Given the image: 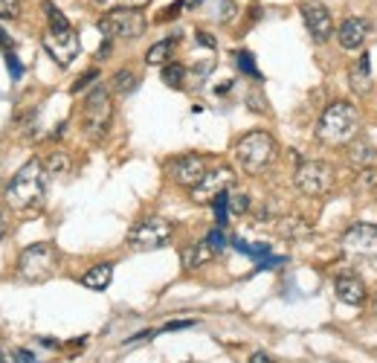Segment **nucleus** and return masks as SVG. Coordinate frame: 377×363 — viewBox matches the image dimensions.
Here are the masks:
<instances>
[{"label": "nucleus", "instance_id": "f257e3e1", "mask_svg": "<svg viewBox=\"0 0 377 363\" xmlns=\"http://www.w3.org/2000/svg\"><path fill=\"white\" fill-rule=\"evenodd\" d=\"M44 195H47V166L38 157L26 160L12 174L9 186L4 189V198H6L9 209H15V213H29V209H38L44 203Z\"/></svg>", "mask_w": 377, "mask_h": 363}, {"label": "nucleus", "instance_id": "f03ea898", "mask_svg": "<svg viewBox=\"0 0 377 363\" xmlns=\"http://www.w3.org/2000/svg\"><path fill=\"white\" fill-rule=\"evenodd\" d=\"M44 15H47V33H44V50L58 67H70L76 62V55L81 50L76 26L67 21V15L61 12L52 0H44Z\"/></svg>", "mask_w": 377, "mask_h": 363}, {"label": "nucleus", "instance_id": "7ed1b4c3", "mask_svg": "<svg viewBox=\"0 0 377 363\" xmlns=\"http://www.w3.org/2000/svg\"><path fill=\"white\" fill-rule=\"evenodd\" d=\"M357 134H360V111L349 99L331 102L322 111L320 123H317V140L322 145H337V148L339 145H349Z\"/></svg>", "mask_w": 377, "mask_h": 363}, {"label": "nucleus", "instance_id": "20e7f679", "mask_svg": "<svg viewBox=\"0 0 377 363\" xmlns=\"http://www.w3.org/2000/svg\"><path fill=\"white\" fill-rule=\"evenodd\" d=\"M232 155H235V163L241 166L244 174L259 177L267 169H273V163L278 160V143L270 131H247L235 143Z\"/></svg>", "mask_w": 377, "mask_h": 363}, {"label": "nucleus", "instance_id": "39448f33", "mask_svg": "<svg viewBox=\"0 0 377 363\" xmlns=\"http://www.w3.org/2000/svg\"><path fill=\"white\" fill-rule=\"evenodd\" d=\"M113 90L108 84H96L87 90L81 102V131L90 143H102L113 123Z\"/></svg>", "mask_w": 377, "mask_h": 363}, {"label": "nucleus", "instance_id": "423d86ee", "mask_svg": "<svg viewBox=\"0 0 377 363\" xmlns=\"http://www.w3.org/2000/svg\"><path fill=\"white\" fill-rule=\"evenodd\" d=\"M99 33L105 38H122V41H137L145 35L148 29V18L142 15V9H128V6H116V9H108L99 21Z\"/></svg>", "mask_w": 377, "mask_h": 363}, {"label": "nucleus", "instance_id": "0eeeda50", "mask_svg": "<svg viewBox=\"0 0 377 363\" xmlns=\"http://www.w3.org/2000/svg\"><path fill=\"white\" fill-rule=\"evenodd\" d=\"M337 184V169L328 160H302L293 174V186L305 198H325Z\"/></svg>", "mask_w": 377, "mask_h": 363}, {"label": "nucleus", "instance_id": "6e6552de", "mask_svg": "<svg viewBox=\"0 0 377 363\" xmlns=\"http://www.w3.org/2000/svg\"><path fill=\"white\" fill-rule=\"evenodd\" d=\"M174 235V224L163 216H148L142 221H137L128 233V247L137 253H148V250H160L166 247Z\"/></svg>", "mask_w": 377, "mask_h": 363}, {"label": "nucleus", "instance_id": "1a4fd4ad", "mask_svg": "<svg viewBox=\"0 0 377 363\" xmlns=\"http://www.w3.org/2000/svg\"><path fill=\"white\" fill-rule=\"evenodd\" d=\"M58 267V253L50 241H38V245H29L21 259H18V274L26 282H47Z\"/></svg>", "mask_w": 377, "mask_h": 363}, {"label": "nucleus", "instance_id": "9d476101", "mask_svg": "<svg viewBox=\"0 0 377 363\" xmlns=\"http://www.w3.org/2000/svg\"><path fill=\"white\" fill-rule=\"evenodd\" d=\"M235 186V169L227 163H215L206 169V174L201 177V184L188 189V198L195 203H212L218 195H224Z\"/></svg>", "mask_w": 377, "mask_h": 363}, {"label": "nucleus", "instance_id": "9b49d317", "mask_svg": "<svg viewBox=\"0 0 377 363\" xmlns=\"http://www.w3.org/2000/svg\"><path fill=\"white\" fill-rule=\"evenodd\" d=\"M339 250L349 259H377V224H351L339 238Z\"/></svg>", "mask_w": 377, "mask_h": 363}, {"label": "nucleus", "instance_id": "f8f14e48", "mask_svg": "<svg viewBox=\"0 0 377 363\" xmlns=\"http://www.w3.org/2000/svg\"><path fill=\"white\" fill-rule=\"evenodd\" d=\"M299 12H302V21H305V29L310 33V38L317 44H328L334 35V18H331L328 6L317 4V0H308V4L299 6Z\"/></svg>", "mask_w": 377, "mask_h": 363}, {"label": "nucleus", "instance_id": "ddd939ff", "mask_svg": "<svg viewBox=\"0 0 377 363\" xmlns=\"http://www.w3.org/2000/svg\"><path fill=\"white\" fill-rule=\"evenodd\" d=\"M206 169H209V163L201 155H180V157L169 160V174H171L174 184L183 186V189L198 186L201 177L206 174Z\"/></svg>", "mask_w": 377, "mask_h": 363}, {"label": "nucleus", "instance_id": "4468645a", "mask_svg": "<svg viewBox=\"0 0 377 363\" xmlns=\"http://www.w3.org/2000/svg\"><path fill=\"white\" fill-rule=\"evenodd\" d=\"M368 33H371V23H368L366 18H357V15L345 18V21L339 23V47H342V50H349V52L363 50Z\"/></svg>", "mask_w": 377, "mask_h": 363}, {"label": "nucleus", "instance_id": "2eb2a0df", "mask_svg": "<svg viewBox=\"0 0 377 363\" xmlns=\"http://www.w3.org/2000/svg\"><path fill=\"white\" fill-rule=\"evenodd\" d=\"M345 160L351 169L363 172V169H377V145L368 137H354L345 145Z\"/></svg>", "mask_w": 377, "mask_h": 363}, {"label": "nucleus", "instance_id": "dca6fc26", "mask_svg": "<svg viewBox=\"0 0 377 363\" xmlns=\"http://www.w3.org/2000/svg\"><path fill=\"white\" fill-rule=\"evenodd\" d=\"M334 294L349 308H363L368 302V291H366V285L357 277H337L334 279Z\"/></svg>", "mask_w": 377, "mask_h": 363}, {"label": "nucleus", "instance_id": "f3484780", "mask_svg": "<svg viewBox=\"0 0 377 363\" xmlns=\"http://www.w3.org/2000/svg\"><path fill=\"white\" fill-rule=\"evenodd\" d=\"M218 256V250L209 245V238H201V241H195V245H188L186 250H183V256H180V262H183V270H201V267H206L212 259Z\"/></svg>", "mask_w": 377, "mask_h": 363}, {"label": "nucleus", "instance_id": "a211bd4d", "mask_svg": "<svg viewBox=\"0 0 377 363\" xmlns=\"http://www.w3.org/2000/svg\"><path fill=\"white\" fill-rule=\"evenodd\" d=\"M349 84H351V94H354V96H368V94H371L374 82H371V58H368V52H363L357 62L351 65V70H349Z\"/></svg>", "mask_w": 377, "mask_h": 363}, {"label": "nucleus", "instance_id": "6ab92c4d", "mask_svg": "<svg viewBox=\"0 0 377 363\" xmlns=\"http://www.w3.org/2000/svg\"><path fill=\"white\" fill-rule=\"evenodd\" d=\"M140 82H142L140 70H134V67H122V70L113 73V79H111V90H113V94H119V96H131L134 90L140 87Z\"/></svg>", "mask_w": 377, "mask_h": 363}, {"label": "nucleus", "instance_id": "aec40b11", "mask_svg": "<svg viewBox=\"0 0 377 363\" xmlns=\"http://www.w3.org/2000/svg\"><path fill=\"white\" fill-rule=\"evenodd\" d=\"M276 233L281 238H288V241H299V238H308L310 235V224L296 218V216H281L276 221Z\"/></svg>", "mask_w": 377, "mask_h": 363}, {"label": "nucleus", "instance_id": "412c9836", "mask_svg": "<svg viewBox=\"0 0 377 363\" xmlns=\"http://www.w3.org/2000/svg\"><path fill=\"white\" fill-rule=\"evenodd\" d=\"M111 282H113V264L111 262H102L96 267H90L87 274L81 277V285L90 288V291H105Z\"/></svg>", "mask_w": 377, "mask_h": 363}, {"label": "nucleus", "instance_id": "4be33fe9", "mask_svg": "<svg viewBox=\"0 0 377 363\" xmlns=\"http://www.w3.org/2000/svg\"><path fill=\"white\" fill-rule=\"evenodd\" d=\"M174 47H177V38H163V41H157L154 47H148L145 52V65L151 67H166L171 62V55H174Z\"/></svg>", "mask_w": 377, "mask_h": 363}, {"label": "nucleus", "instance_id": "5701e85b", "mask_svg": "<svg viewBox=\"0 0 377 363\" xmlns=\"http://www.w3.org/2000/svg\"><path fill=\"white\" fill-rule=\"evenodd\" d=\"M44 166H47V174H52V177H64L73 172V160H70L67 151H52Z\"/></svg>", "mask_w": 377, "mask_h": 363}, {"label": "nucleus", "instance_id": "b1692460", "mask_svg": "<svg viewBox=\"0 0 377 363\" xmlns=\"http://www.w3.org/2000/svg\"><path fill=\"white\" fill-rule=\"evenodd\" d=\"M163 82L169 84V87H174V90H180V87H186V79H188V67H183L180 62H169L166 67H163Z\"/></svg>", "mask_w": 377, "mask_h": 363}, {"label": "nucleus", "instance_id": "393cba45", "mask_svg": "<svg viewBox=\"0 0 377 363\" xmlns=\"http://www.w3.org/2000/svg\"><path fill=\"white\" fill-rule=\"evenodd\" d=\"M235 62H238V70H241L244 76L261 79V73H259V67H256V58H253V52H247V50H238V52H235Z\"/></svg>", "mask_w": 377, "mask_h": 363}, {"label": "nucleus", "instance_id": "a878e982", "mask_svg": "<svg viewBox=\"0 0 377 363\" xmlns=\"http://www.w3.org/2000/svg\"><path fill=\"white\" fill-rule=\"evenodd\" d=\"M96 6H102L105 12L108 9H116V6H128V9H145L151 0H93Z\"/></svg>", "mask_w": 377, "mask_h": 363}, {"label": "nucleus", "instance_id": "bb28decb", "mask_svg": "<svg viewBox=\"0 0 377 363\" xmlns=\"http://www.w3.org/2000/svg\"><path fill=\"white\" fill-rule=\"evenodd\" d=\"M249 213V195L230 192V216H247Z\"/></svg>", "mask_w": 377, "mask_h": 363}, {"label": "nucleus", "instance_id": "cd10ccee", "mask_svg": "<svg viewBox=\"0 0 377 363\" xmlns=\"http://www.w3.org/2000/svg\"><path fill=\"white\" fill-rule=\"evenodd\" d=\"M96 79H99V70H96V67H90V70H87L84 76H79V79L73 82V87H70V94H81V90H87V87H90L93 82H96Z\"/></svg>", "mask_w": 377, "mask_h": 363}, {"label": "nucleus", "instance_id": "c85d7f7f", "mask_svg": "<svg viewBox=\"0 0 377 363\" xmlns=\"http://www.w3.org/2000/svg\"><path fill=\"white\" fill-rule=\"evenodd\" d=\"M21 15V0H0V21H12Z\"/></svg>", "mask_w": 377, "mask_h": 363}, {"label": "nucleus", "instance_id": "c756f323", "mask_svg": "<svg viewBox=\"0 0 377 363\" xmlns=\"http://www.w3.org/2000/svg\"><path fill=\"white\" fill-rule=\"evenodd\" d=\"M4 55H6V65H9V73H12V79L18 82V79L23 76V65L18 62V55H15V47H12V50H4Z\"/></svg>", "mask_w": 377, "mask_h": 363}, {"label": "nucleus", "instance_id": "7c9ffc66", "mask_svg": "<svg viewBox=\"0 0 377 363\" xmlns=\"http://www.w3.org/2000/svg\"><path fill=\"white\" fill-rule=\"evenodd\" d=\"M371 184H377V169H363L354 180V186L357 189H371Z\"/></svg>", "mask_w": 377, "mask_h": 363}, {"label": "nucleus", "instance_id": "2f4dec72", "mask_svg": "<svg viewBox=\"0 0 377 363\" xmlns=\"http://www.w3.org/2000/svg\"><path fill=\"white\" fill-rule=\"evenodd\" d=\"M206 238H209V245H212L218 253H221V250L227 247V230H224V227H215V230H212Z\"/></svg>", "mask_w": 377, "mask_h": 363}, {"label": "nucleus", "instance_id": "473e14b6", "mask_svg": "<svg viewBox=\"0 0 377 363\" xmlns=\"http://www.w3.org/2000/svg\"><path fill=\"white\" fill-rule=\"evenodd\" d=\"M192 325H198L195 320H171V323H166L163 328H157L154 335H166V331H183V328H192Z\"/></svg>", "mask_w": 377, "mask_h": 363}, {"label": "nucleus", "instance_id": "72a5a7b5", "mask_svg": "<svg viewBox=\"0 0 377 363\" xmlns=\"http://www.w3.org/2000/svg\"><path fill=\"white\" fill-rule=\"evenodd\" d=\"M247 105L253 108V111H259V113H267V102H264V96L259 94V90H249V94H247Z\"/></svg>", "mask_w": 377, "mask_h": 363}, {"label": "nucleus", "instance_id": "f704fd0d", "mask_svg": "<svg viewBox=\"0 0 377 363\" xmlns=\"http://www.w3.org/2000/svg\"><path fill=\"white\" fill-rule=\"evenodd\" d=\"M212 67H215V62H203V65H198V67H192V70H188V76H192L195 79V84H201L209 73H212Z\"/></svg>", "mask_w": 377, "mask_h": 363}, {"label": "nucleus", "instance_id": "c9c22d12", "mask_svg": "<svg viewBox=\"0 0 377 363\" xmlns=\"http://www.w3.org/2000/svg\"><path fill=\"white\" fill-rule=\"evenodd\" d=\"M180 9H183V4H180V0H177L174 6H169V9H163L160 15H157V23H166L169 18H177V15H180Z\"/></svg>", "mask_w": 377, "mask_h": 363}, {"label": "nucleus", "instance_id": "e433bc0d", "mask_svg": "<svg viewBox=\"0 0 377 363\" xmlns=\"http://www.w3.org/2000/svg\"><path fill=\"white\" fill-rule=\"evenodd\" d=\"M195 41H198V44H203L206 50H215V47H218V41H215L209 33H203V29H198V33H195Z\"/></svg>", "mask_w": 377, "mask_h": 363}, {"label": "nucleus", "instance_id": "4c0bfd02", "mask_svg": "<svg viewBox=\"0 0 377 363\" xmlns=\"http://www.w3.org/2000/svg\"><path fill=\"white\" fill-rule=\"evenodd\" d=\"M235 18V0H224V6H221V21L230 23Z\"/></svg>", "mask_w": 377, "mask_h": 363}, {"label": "nucleus", "instance_id": "58836bf2", "mask_svg": "<svg viewBox=\"0 0 377 363\" xmlns=\"http://www.w3.org/2000/svg\"><path fill=\"white\" fill-rule=\"evenodd\" d=\"M6 233H9V218H6L4 209H0V241L6 238Z\"/></svg>", "mask_w": 377, "mask_h": 363}, {"label": "nucleus", "instance_id": "ea45409f", "mask_svg": "<svg viewBox=\"0 0 377 363\" xmlns=\"http://www.w3.org/2000/svg\"><path fill=\"white\" fill-rule=\"evenodd\" d=\"M249 363H276L270 354H264V352H256L253 357H249Z\"/></svg>", "mask_w": 377, "mask_h": 363}, {"label": "nucleus", "instance_id": "a19ab883", "mask_svg": "<svg viewBox=\"0 0 377 363\" xmlns=\"http://www.w3.org/2000/svg\"><path fill=\"white\" fill-rule=\"evenodd\" d=\"M227 90H232V82H221V84L215 87V94H218V96H227Z\"/></svg>", "mask_w": 377, "mask_h": 363}, {"label": "nucleus", "instance_id": "79ce46f5", "mask_svg": "<svg viewBox=\"0 0 377 363\" xmlns=\"http://www.w3.org/2000/svg\"><path fill=\"white\" fill-rule=\"evenodd\" d=\"M111 41H113V38H105V41H102V50L96 52L99 58H108V55H111Z\"/></svg>", "mask_w": 377, "mask_h": 363}, {"label": "nucleus", "instance_id": "37998d69", "mask_svg": "<svg viewBox=\"0 0 377 363\" xmlns=\"http://www.w3.org/2000/svg\"><path fill=\"white\" fill-rule=\"evenodd\" d=\"M0 363H9V354H4V349H0Z\"/></svg>", "mask_w": 377, "mask_h": 363}, {"label": "nucleus", "instance_id": "c03bdc74", "mask_svg": "<svg viewBox=\"0 0 377 363\" xmlns=\"http://www.w3.org/2000/svg\"><path fill=\"white\" fill-rule=\"evenodd\" d=\"M203 4V0H188V6H201Z\"/></svg>", "mask_w": 377, "mask_h": 363}, {"label": "nucleus", "instance_id": "a18cd8bd", "mask_svg": "<svg viewBox=\"0 0 377 363\" xmlns=\"http://www.w3.org/2000/svg\"><path fill=\"white\" fill-rule=\"evenodd\" d=\"M374 317H377V296H374Z\"/></svg>", "mask_w": 377, "mask_h": 363}]
</instances>
